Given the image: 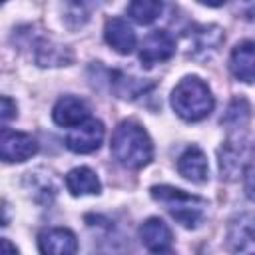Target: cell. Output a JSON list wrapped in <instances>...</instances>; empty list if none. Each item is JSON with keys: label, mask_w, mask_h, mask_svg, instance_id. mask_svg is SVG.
Listing matches in <instances>:
<instances>
[{"label": "cell", "mask_w": 255, "mask_h": 255, "mask_svg": "<svg viewBox=\"0 0 255 255\" xmlns=\"http://www.w3.org/2000/svg\"><path fill=\"white\" fill-rule=\"evenodd\" d=\"M104 38L108 42V46H112L118 54H131L135 44H137V38H135V32L131 30V26L122 20V18H110L104 26Z\"/></svg>", "instance_id": "10"}, {"label": "cell", "mask_w": 255, "mask_h": 255, "mask_svg": "<svg viewBox=\"0 0 255 255\" xmlns=\"http://www.w3.org/2000/svg\"><path fill=\"white\" fill-rule=\"evenodd\" d=\"M52 118L62 128H76L86 120H90V110L84 100L76 96H64L56 102L52 110Z\"/></svg>", "instance_id": "8"}, {"label": "cell", "mask_w": 255, "mask_h": 255, "mask_svg": "<svg viewBox=\"0 0 255 255\" xmlns=\"http://www.w3.org/2000/svg\"><path fill=\"white\" fill-rule=\"evenodd\" d=\"M187 38H189V54L193 58H201L209 52H215L223 42V34L217 26H197L193 28L191 34H187Z\"/></svg>", "instance_id": "14"}, {"label": "cell", "mask_w": 255, "mask_h": 255, "mask_svg": "<svg viewBox=\"0 0 255 255\" xmlns=\"http://www.w3.org/2000/svg\"><path fill=\"white\" fill-rule=\"evenodd\" d=\"M231 243L235 249H245V243H255V215H245L231 225L229 231Z\"/></svg>", "instance_id": "19"}, {"label": "cell", "mask_w": 255, "mask_h": 255, "mask_svg": "<svg viewBox=\"0 0 255 255\" xmlns=\"http://www.w3.org/2000/svg\"><path fill=\"white\" fill-rule=\"evenodd\" d=\"M231 74L241 82H255V42H241L233 48L229 58Z\"/></svg>", "instance_id": "12"}, {"label": "cell", "mask_w": 255, "mask_h": 255, "mask_svg": "<svg viewBox=\"0 0 255 255\" xmlns=\"http://www.w3.org/2000/svg\"><path fill=\"white\" fill-rule=\"evenodd\" d=\"M245 195L251 201H255V169L247 171V175H245Z\"/></svg>", "instance_id": "23"}, {"label": "cell", "mask_w": 255, "mask_h": 255, "mask_svg": "<svg viewBox=\"0 0 255 255\" xmlns=\"http://www.w3.org/2000/svg\"><path fill=\"white\" fill-rule=\"evenodd\" d=\"M66 187L72 195H98L102 185L98 175L90 167H74L66 175Z\"/></svg>", "instance_id": "16"}, {"label": "cell", "mask_w": 255, "mask_h": 255, "mask_svg": "<svg viewBox=\"0 0 255 255\" xmlns=\"http://www.w3.org/2000/svg\"><path fill=\"white\" fill-rule=\"evenodd\" d=\"M251 159V145L243 137L227 139L219 149V171L225 179H235L239 173L245 171Z\"/></svg>", "instance_id": "4"}, {"label": "cell", "mask_w": 255, "mask_h": 255, "mask_svg": "<svg viewBox=\"0 0 255 255\" xmlns=\"http://www.w3.org/2000/svg\"><path fill=\"white\" fill-rule=\"evenodd\" d=\"M151 197L165 205L169 215L187 229H195L205 217L207 201L197 195L185 193L183 189L171 185H155L151 187Z\"/></svg>", "instance_id": "3"}, {"label": "cell", "mask_w": 255, "mask_h": 255, "mask_svg": "<svg viewBox=\"0 0 255 255\" xmlns=\"http://www.w3.org/2000/svg\"><path fill=\"white\" fill-rule=\"evenodd\" d=\"M2 2H8V0H2Z\"/></svg>", "instance_id": "26"}, {"label": "cell", "mask_w": 255, "mask_h": 255, "mask_svg": "<svg viewBox=\"0 0 255 255\" xmlns=\"http://www.w3.org/2000/svg\"><path fill=\"white\" fill-rule=\"evenodd\" d=\"M102 141H104V124L100 120L90 118L68 133L66 147L74 153H92L102 145Z\"/></svg>", "instance_id": "6"}, {"label": "cell", "mask_w": 255, "mask_h": 255, "mask_svg": "<svg viewBox=\"0 0 255 255\" xmlns=\"http://www.w3.org/2000/svg\"><path fill=\"white\" fill-rule=\"evenodd\" d=\"M110 84L114 86V92L120 96V98H129V100H133V98H137V96H143L149 88H151V84H147V82H141V80H137V78H128L126 74H122V72H114V74H110Z\"/></svg>", "instance_id": "17"}, {"label": "cell", "mask_w": 255, "mask_h": 255, "mask_svg": "<svg viewBox=\"0 0 255 255\" xmlns=\"http://www.w3.org/2000/svg\"><path fill=\"white\" fill-rule=\"evenodd\" d=\"M0 116H2V124H6L8 120H12L16 116V104L8 96H2V112H0Z\"/></svg>", "instance_id": "22"}, {"label": "cell", "mask_w": 255, "mask_h": 255, "mask_svg": "<svg viewBox=\"0 0 255 255\" xmlns=\"http://www.w3.org/2000/svg\"><path fill=\"white\" fill-rule=\"evenodd\" d=\"M199 4H203V6H209V8H219V6H223L227 0H197Z\"/></svg>", "instance_id": "24"}, {"label": "cell", "mask_w": 255, "mask_h": 255, "mask_svg": "<svg viewBox=\"0 0 255 255\" xmlns=\"http://www.w3.org/2000/svg\"><path fill=\"white\" fill-rule=\"evenodd\" d=\"M38 143L32 135L22 133V131H12V129H2L0 135V155L6 163H20L36 155Z\"/></svg>", "instance_id": "5"}, {"label": "cell", "mask_w": 255, "mask_h": 255, "mask_svg": "<svg viewBox=\"0 0 255 255\" xmlns=\"http://www.w3.org/2000/svg\"><path fill=\"white\" fill-rule=\"evenodd\" d=\"M177 171L185 177V179H189V181H193V183H203L205 179H207V159H205V153L197 147V145H191V147H187L183 153H181V157H179V161H177Z\"/></svg>", "instance_id": "13"}, {"label": "cell", "mask_w": 255, "mask_h": 255, "mask_svg": "<svg viewBox=\"0 0 255 255\" xmlns=\"http://www.w3.org/2000/svg\"><path fill=\"white\" fill-rule=\"evenodd\" d=\"M38 247L42 253L52 255H70L78 251L76 235L66 227H50L40 231L38 235Z\"/></svg>", "instance_id": "9"}, {"label": "cell", "mask_w": 255, "mask_h": 255, "mask_svg": "<svg viewBox=\"0 0 255 255\" xmlns=\"http://www.w3.org/2000/svg\"><path fill=\"white\" fill-rule=\"evenodd\" d=\"M36 52H34V60L38 66H66L72 62V52L62 46L56 44L50 38H42L34 44Z\"/></svg>", "instance_id": "15"}, {"label": "cell", "mask_w": 255, "mask_h": 255, "mask_svg": "<svg viewBox=\"0 0 255 255\" xmlns=\"http://www.w3.org/2000/svg\"><path fill=\"white\" fill-rule=\"evenodd\" d=\"M247 120H249V104L243 98H235L229 104L225 116L221 118V124H225L229 129H237V128H243Z\"/></svg>", "instance_id": "20"}, {"label": "cell", "mask_w": 255, "mask_h": 255, "mask_svg": "<svg viewBox=\"0 0 255 255\" xmlns=\"http://www.w3.org/2000/svg\"><path fill=\"white\" fill-rule=\"evenodd\" d=\"M2 243H4V249H6V251H14V253H16V247H12V245L8 243V239H2Z\"/></svg>", "instance_id": "25"}, {"label": "cell", "mask_w": 255, "mask_h": 255, "mask_svg": "<svg viewBox=\"0 0 255 255\" xmlns=\"http://www.w3.org/2000/svg\"><path fill=\"white\" fill-rule=\"evenodd\" d=\"M110 149L114 159L128 169H139L153 159V143L147 131L131 120L116 128Z\"/></svg>", "instance_id": "1"}, {"label": "cell", "mask_w": 255, "mask_h": 255, "mask_svg": "<svg viewBox=\"0 0 255 255\" xmlns=\"http://www.w3.org/2000/svg\"><path fill=\"white\" fill-rule=\"evenodd\" d=\"M128 16L137 24H151L161 14V0H129Z\"/></svg>", "instance_id": "18"}, {"label": "cell", "mask_w": 255, "mask_h": 255, "mask_svg": "<svg viewBox=\"0 0 255 255\" xmlns=\"http://www.w3.org/2000/svg\"><path fill=\"white\" fill-rule=\"evenodd\" d=\"M139 237H141V243L149 251H153V253L169 251L171 249V243H173V235H171L169 227L159 217L145 219L141 223V227H139Z\"/></svg>", "instance_id": "11"}, {"label": "cell", "mask_w": 255, "mask_h": 255, "mask_svg": "<svg viewBox=\"0 0 255 255\" xmlns=\"http://www.w3.org/2000/svg\"><path fill=\"white\" fill-rule=\"evenodd\" d=\"M88 18H90V10H88L84 0H66V4H64V20L72 30L82 28L88 22Z\"/></svg>", "instance_id": "21"}, {"label": "cell", "mask_w": 255, "mask_h": 255, "mask_svg": "<svg viewBox=\"0 0 255 255\" xmlns=\"http://www.w3.org/2000/svg\"><path fill=\"white\" fill-rule=\"evenodd\" d=\"M215 100L209 86L197 76H185L171 92V108L185 122H199L211 114Z\"/></svg>", "instance_id": "2"}, {"label": "cell", "mask_w": 255, "mask_h": 255, "mask_svg": "<svg viewBox=\"0 0 255 255\" xmlns=\"http://www.w3.org/2000/svg\"><path fill=\"white\" fill-rule=\"evenodd\" d=\"M175 54V40L165 30H153L141 44L139 60L145 68H151L159 62L169 60Z\"/></svg>", "instance_id": "7"}]
</instances>
